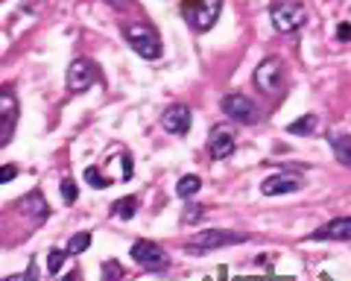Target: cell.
Instances as JSON below:
<instances>
[{"label": "cell", "mask_w": 351, "mask_h": 281, "mask_svg": "<svg viewBox=\"0 0 351 281\" xmlns=\"http://www.w3.org/2000/svg\"><path fill=\"white\" fill-rule=\"evenodd\" d=\"M123 38L126 45L138 53L141 59H149L156 62L164 56V45H161V36L156 32V27L149 24H141V21H132V24H123Z\"/></svg>", "instance_id": "obj_1"}, {"label": "cell", "mask_w": 351, "mask_h": 281, "mask_svg": "<svg viewBox=\"0 0 351 281\" xmlns=\"http://www.w3.org/2000/svg\"><path fill=\"white\" fill-rule=\"evenodd\" d=\"M249 234L243 232H226V229H205V232H196L184 249L193 252V255H202V252H211V249H223V246H237V243H246Z\"/></svg>", "instance_id": "obj_2"}, {"label": "cell", "mask_w": 351, "mask_h": 281, "mask_svg": "<svg viewBox=\"0 0 351 281\" xmlns=\"http://www.w3.org/2000/svg\"><path fill=\"white\" fill-rule=\"evenodd\" d=\"M269 21H272V27H276L278 32H295L304 21H307V12H304V6L299 3V0H281V3H272L269 6Z\"/></svg>", "instance_id": "obj_3"}, {"label": "cell", "mask_w": 351, "mask_h": 281, "mask_svg": "<svg viewBox=\"0 0 351 281\" xmlns=\"http://www.w3.org/2000/svg\"><path fill=\"white\" fill-rule=\"evenodd\" d=\"M219 12H223V0H184V18L193 24L196 32H208L214 24Z\"/></svg>", "instance_id": "obj_4"}, {"label": "cell", "mask_w": 351, "mask_h": 281, "mask_svg": "<svg viewBox=\"0 0 351 281\" xmlns=\"http://www.w3.org/2000/svg\"><path fill=\"white\" fill-rule=\"evenodd\" d=\"M97 80H100V68H97L91 59L80 56V59H73L68 64V77H64V85H68L71 94H82V91L91 88Z\"/></svg>", "instance_id": "obj_5"}, {"label": "cell", "mask_w": 351, "mask_h": 281, "mask_svg": "<svg viewBox=\"0 0 351 281\" xmlns=\"http://www.w3.org/2000/svg\"><path fill=\"white\" fill-rule=\"evenodd\" d=\"M252 82L258 85L261 94H269V97L278 94L281 82H284V62L278 56H267L255 68V73H252Z\"/></svg>", "instance_id": "obj_6"}, {"label": "cell", "mask_w": 351, "mask_h": 281, "mask_svg": "<svg viewBox=\"0 0 351 281\" xmlns=\"http://www.w3.org/2000/svg\"><path fill=\"white\" fill-rule=\"evenodd\" d=\"M132 258H135V264L141 269H147V273H164V269L170 267L167 252L152 241H135L132 243Z\"/></svg>", "instance_id": "obj_7"}, {"label": "cell", "mask_w": 351, "mask_h": 281, "mask_svg": "<svg viewBox=\"0 0 351 281\" xmlns=\"http://www.w3.org/2000/svg\"><path fill=\"white\" fill-rule=\"evenodd\" d=\"M18 114H21V106H18L15 91L0 88V149L12 140L15 126H18Z\"/></svg>", "instance_id": "obj_8"}, {"label": "cell", "mask_w": 351, "mask_h": 281, "mask_svg": "<svg viewBox=\"0 0 351 281\" xmlns=\"http://www.w3.org/2000/svg\"><path fill=\"white\" fill-rule=\"evenodd\" d=\"M223 114L226 117H232L234 123H255L258 121V106L249 100L246 94H226L223 97Z\"/></svg>", "instance_id": "obj_9"}, {"label": "cell", "mask_w": 351, "mask_h": 281, "mask_svg": "<svg viewBox=\"0 0 351 281\" xmlns=\"http://www.w3.org/2000/svg\"><path fill=\"white\" fill-rule=\"evenodd\" d=\"M234 147H237V135L232 126L228 123L211 126V135H208V153H211V158H228L234 153Z\"/></svg>", "instance_id": "obj_10"}, {"label": "cell", "mask_w": 351, "mask_h": 281, "mask_svg": "<svg viewBox=\"0 0 351 281\" xmlns=\"http://www.w3.org/2000/svg\"><path fill=\"white\" fill-rule=\"evenodd\" d=\"M21 214H24V220H29V225H41V223H47L50 217V205L47 199H44V193L36 188V191H29L24 199H21Z\"/></svg>", "instance_id": "obj_11"}, {"label": "cell", "mask_w": 351, "mask_h": 281, "mask_svg": "<svg viewBox=\"0 0 351 281\" xmlns=\"http://www.w3.org/2000/svg\"><path fill=\"white\" fill-rule=\"evenodd\" d=\"M161 126H164V132H170V135H184L191 129V109H188V106H182V103L164 109Z\"/></svg>", "instance_id": "obj_12"}, {"label": "cell", "mask_w": 351, "mask_h": 281, "mask_svg": "<svg viewBox=\"0 0 351 281\" xmlns=\"http://www.w3.org/2000/svg\"><path fill=\"white\" fill-rule=\"evenodd\" d=\"M311 241H351V217H337L331 223L319 225Z\"/></svg>", "instance_id": "obj_13"}, {"label": "cell", "mask_w": 351, "mask_h": 281, "mask_svg": "<svg viewBox=\"0 0 351 281\" xmlns=\"http://www.w3.org/2000/svg\"><path fill=\"white\" fill-rule=\"evenodd\" d=\"M299 188H302V179L287 176V173H278V176L263 179L261 193H263V197H281V193H295Z\"/></svg>", "instance_id": "obj_14"}, {"label": "cell", "mask_w": 351, "mask_h": 281, "mask_svg": "<svg viewBox=\"0 0 351 281\" xmlns=\"http://www.w3.org/2000/svg\"><path fill=\"white\" fill-rule=\"evenodd\" d=\"M331 149H334V156H337L339 164L351 167V135H334L331 138Z\"/></svg>", "instance_id": "obj_15"}, {"label": "cell", "mask_w": 351, "mask_h": 281, "mask_svg": "<svg viewBox=\"0 0 351 281\" xmlns=\"http://www.w3.org/2000/svg\"><path fill=\"white\" fill-rule=\"evenodd\" d=\"M202 188V179L196 176V173H191V176H182L179 182H176V193H179L182 199H193L196 193H199Z\"/></svg>", "instance_id": "obj_16"}, {"label": "cell", "mask_w": 351, "mask_h": 281, "mask_svg": "<svg viewBox=\"0 0 351 281\" xmlns=\"http://www.w3.org/2000/svg\"><path fill=\"white\" fill-rule=\"evenodd\" d=\"M138 211V197H123L112 202V217H120V220H132Z\"/></svg>", "instance_id": "obj_17"}, {"label": "cell", "mask_w": 351, "mask_h": 281, "mask_svg": "<svg viewBox=\"0 0 351 281\" xmlns=\"http://www.w3.org/2000/svg\"><path fill=\"white\" fill-rule=\"evenodd\" d=\"M316 123H319V117H316V114H304V117H299V121H293L287 126V132L290 135H313Z\"/></svg>", "instance_id": "obj_18"}, {"label": "cell", "mask_w": 351, "mask_h": 281, "mask_svg": "<svg viewBox=\"0 0 351 281\" xmlns=\"http://www.w3.org/2000/svg\"><path fill=\"white\" fill-rule=\"evenodd\" d=\"M88 246H91V234L80 232V234H73L71 241H68V249H64V252H68V255H80V252L88 249Z\"/></svg>", "instance_id": "obj_19"}, {"label": "cell", "mask_w": 351, "mask_h": 281, "mask_svg": "<svg viewBox=\"0 0 351 281\" xmlns=\"http://www.w3.org/2000/svg\"><path fill=\"white\" fill-rule=\"evenodd\" d=\"M62 199H64V205H73L76 199H80V188H76V182L71 176L62 179Z\"/></svg>", "instance_id": "obj_20"}, {"label": "cell", "mask_w": 351, "mask_h": 281, "mask_svg": "<svg viewBox=\"0 0 351 281\" xmlns=\"http://www.w3.org/2000/svg\"><path fill=\"white\" fill-rule=\"evenodd\" d=\"M64 258H68V252H64V249H50V255H47V273L56 276L62 269V264H64Z\"/></svg>", "instance_id": "obj_21"}, {"label": "cell", "mask_w": 351, "mask_h": 281, "mask_svg": "<svg viewBox=\"0 0 351 281\" xmlns=\"http://www.w3.org/2000/svg\"><path fill=\"white\" fill-rule=\"evenodd\" d=\"M85 182H88V185H94V188H108V185H112V179H106L97 167H88L85 170Z\"/></svg>", "instance_id": "obj_22"}, {"label": "cell", "mask_w": 351, "mask_h": 281, "mask_svg": "<svg viewBox=\"0 0 351 281\" xmlns=\"http://www.w3.org/2000/svg\"><path fill=\"white\" fill-rule=\"evenodd\" d=\"M123 278V267L117 261H103V281H120Z\"/></svg>", "instance_id": "obj_23"}, {"label": "cell", "mask_w": 351, "mask_h": 281, "mask_svg": "<svg viewBox=\"0 0 351 281\" xmlns=\"http://www.w3.org/2000/svg\"><path fill=\"white\" fill-rule=\"evenodd\" d=\"M205 217V208H202V205H188V211H184V223H199Z\"/></svg>", "instance_id": "obj_24"}, {"label": "cell", "mask_w": 351, "mask_h": 281, "mask_svg": "<svg viewBox=\"0 0 351 281\" xmlns=\"http://www.w3.org/2000/svg\"><path fill=\"white\" fill-rule=\"evenodd\" d=\"M15 176H18V167H15V164H3V167H0V185L12 182Z\"/></svg>", "instance_id": "obj_25"}, {"label": "cell", "mask_w": 351, "mask_h": 281, "mask_svg": "<svg viewBox=\"0 0 351 281\" xmlns=\"http://www.w3.org/2000/svg\"><path fill=\"white\" fill-rule=\"evenodd\" d=\"M351 38V24H339L337 27V41H348Z\"/></svg>", "instance_id": "obj_26"}, {"label": "cell", "mask_w": 351, "mask_h": 281, "mask_svg": "<svg viewBox=\"0 0 351 281\" xmlns=\"http://www.w3.org/2000/svg\"><path fill=\"white\" fill-rule=\"evenodd\" d=\"M106 3L112 6V9H117V12H123V9H129V6H132V0H106Z\"/></svg>", "instance_id": "obj_27"}, {"label": "cell", "mask_w": 351, "mask_h": 281, "mask_svg": "<svg viewBox=\"0 0 351 281\" xmlns=\"http://www.w3.org/2000/svg\"><path fill=\"white\" fill-rule=\"evenodd\" d=\"M62 281H76V276H64V278H62Z\"/></svg>", "instance_id": "obj_28"}]
</instances>
